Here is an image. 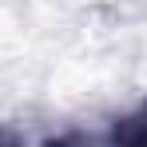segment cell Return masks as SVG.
<instances>
[{
	"label": "cell",
	"mask_w": 147,
	"mask_h": 147,
	"mask_svg": "<svg viewBox=\"0 0 147 147\" xmlns=\"http://www.w3.org/2000/svg\"><path fill=\"white\" fill-rule=\"evenodd\" d=\"M44 147H115V143L103 135H92V131H64V135L48 139Z\"/></svg>",
	"instance_id": "cell-1"
},
{
	"label": "cell",
	"mask_w": 147,
	"mask_h": 147,
	"mask_svg": "<svg viewBox=\"0 0 147 147\" xmlns=\"http://www.w3.org/2000/svg\"><path fill=\"white\" fill-rule=\"evenodd\" d=\"M0 147H28V143H24V135L16 127H4L0 123Z\"/></svg>",
	"instance_id": "cell-2"
}]
</instances>
